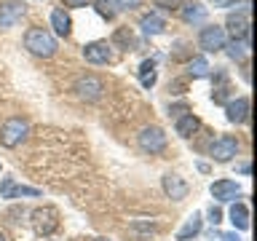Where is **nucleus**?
<instances>
[{"mask_svg": "<svg viewBox=\"0 0 257 241\" xmlns=\"http://www.w3.org/2000/svg\"><path fill=\"white\" fill-rule=\"evenodd\" d=\"M137 3H140V0H118V6H120V11H123V8H134Z\"/></svg>", "mask_w": 257, "mask_h": 241, "instance_id": "obj_32", "label": "nucleus"}, {"mask_svg": "<svg viewBox=\"0 0 257 241\" xmlns=\"http://www.w3.org/2000/svg\"><path fill=\"white\" fill-rule=\"evenodd\" d=\"M225 115H228L230 124H244L249 118V99L246 96H236V99H230L225 104Z\"/></svg>", "mask_w": 257, "mask_h": 241, "instance_id": "obj_14", "label": "nucleus"}, {"mask_svg": "<svg viewBox=\"0 0 257 241\" xmlns=\"http://www.w3.org/2000/svg\"><path fill=\"white\" fill-rule=\"evenodd\" d=\"M236 153H238V140L230 134H220L212 145V158L217 164H228V161L236 158Z\"/></svg>", "mask_w": 257, "mask_h": 241, "instance_id": "obj_7", "label": "nucleus"}, {"mask_svg": "<svg viewBox=\"0 0 257 241\" xmlns=\"http://www.w3.org/2000/svg\"><path fill=\"white\" fill-rule=\"evenodd\" d=\"M24 14H27V6L22 0H6V3H0V27L3 30L14 27Z\"/></svg>", "mask_w": 257, "mask_h": 241, "instance_id": "obj_10", "label": "nucleus"}, {"mask_svg": "<svg viewBox=\"0 0 257 241\" xmlns=\"http://www.w3.org/2000/svg\"><path fill=\"white\" fill-rule=\"evenodd\" d=\"M72 91L78 94V99H83V102H96V99H102V94H104V80L99 75H80L75 80V88Z\"/></svg>", "mask_w": 257, "mask_h": 241, "instance_id": "obj_5", "label": "nucleus"}, {"mask_svg": "<svg viewBox=\"0 0 257 241\" xmlns=\"http://www.w3.org/2000/svg\"><path fill=\"white\" fill-rule=\"evenodd\" d=\"M24 48H27L30 54L48 59V56L56 54V38L43 27H30L27 35H24Z\"/></svg>", "mask_w": 257, "mask_h": 241, "instance_id": "obj_1", "label": "nucleus"}, {"mask_svg": "<svg viewBox=\"0 0 257 241\" xmlns=\"http://www.w3.org/2000/svg\"><path fill=\"white\" fill-rule=\"evenodd\" d=\"M198 46L204 48L206 54L222 51V48L228 46V32H225V27H220V24H206V27H201V32H198Z\"/></svg>", "mask_w": 257, "mask_h": 241, "instance_id": "obj_4", "label": "nucleus"}, {"mask_svg": "<svg viewBox=\"0 0 257 241\" xmlns=\"http://www.w3.org/2000/svg\"><path fill=\"white\" fill-rule=\"evenodd\" d=\"M185 3H188V0H156V6L166 8V11H180Z\"/></svg>", "mask_w": 257, "mask_h": 241, "instance_id": "obj_26", "label": "nucleus"}, {"mask_svg": "<svg viewBox=\"0 0 257 241\" xmlns=\"http://www.w3.org/2000/svg\"><path fill=\"white\" fill-rule=\"evenodd\" d=\"M132 230L134 233H156V225H153V222H134Z\"/></svg>", "mask_w": 257, "mask_h": 241, "instance_id": "obj_27", "label": "nucleus"}, {"mask_svg": "<svg viewBox=\"0 0 257 241\" xmlns=\"http://www.w3.org/2000/svg\"><path fill=\"white\" fill-rule=\"evenodd\" d=\"M40 188H27V185H19L14 177H3L0 182V198H38Z\"/></svg>", "mask_w": 257, "mask_h": 241, "instance_id": "obj_8", "label": "nucleus"}, {"mask_svg": "<svg viewBox=\"0 0 257 241\" xmlns=\"http://www.w3.org/2000/svg\"><path fill=\"white\" fill-rule=\"evenodd\" d=\"M214 8H230V6H238L241 0H209Z\"/></svg>", "mask_w": 257, "mask_h": 241, "instance_id": "obj_29", "label": "nucleus"}, {"mask_svg": "<svg viewBox=\"0 0 257 241\" xmlns=\"http://www.w3.org/2000/svg\"><path fill=\"white\" fill-rule=\"evenodd\" d=\"M140 83L145 88H153V83H156V62L153 59H145L140 64Z\"/></svg>", "mask_w": 257, "mask_h": 241, "instance_id": "obj_22", "label": "nucleus"}, {"mask_svg": "<svg viewBox=\"0 0 257 241\" xmlns=\"http://www.w3.org/2000/svg\"><path fill=\"white\" fill-rule=\"evenodd\" d=\"M206 6H201V3H196V0H188L182 8H180V16L188 24H204L206 22Z\"/></svg>", "mask_w": 257, "mask_h": 241, "instance_id": "obj_15", "label": "nucleus"}, {"mask_svg": "<svg viewBox=\"0 0 257 241\" xmlns=\"http://www.w3.org/2000/svg\"><path fill=\"white\" fill-rule=\"evenodd\" d=\"M27 134H30V124L24 118L14 115L3 124V129H0V142H3L6 148H16V145H22L27 140Z\"/></svg>", "mask_w": 257, "mask_h": 241, "instance_id": "obj_3", "label": "nucleus"}, {"mask_svg": "<svg viewBox=\"0 0 257 241\" xmlns=\"http://www.w3.org/2000/svg\"><path fill=\"white\" fill-rule=\"evenodd\" d=\"M201 228H204V220H201V212H193L188 220H185V225L180 230H177V241H188L193 236H198Z\"/></svg>", "mask_w": 257, "mask_h": 241, "instance_id": "obj_17", "label": "nucleus"}, {"mask_svg": "<svg viewBox=\"0 0 257 241\" xmlns=\"http://www.w3.org/2000/svg\"><path fill=\"white\" fill-rule=\"evenodd\" d=\"M96 241H110V238H96Z\"/></svg>", "mask_w": 257, "mask_h": 241, "instance_id": "obj_35", "label": "nucleus"}, {"mask_svg": "<svg viewBox=\"0 0 257 241\" xmlns=\"http://www.w3.org/2000/svg\"><path fill=\"white\" fill-rule=\"evenodd\" d=\"M230 54V59H244V56L249 54V40H233L230 46H225Z\"/></svg>", "mask_w": 257, "mask_h": 241, "instance_id": "obj_25", "label": "nucleus"}, {"mask_svg": "<svg viewBox=\"0 0 257 241\" xmlns=\"http://www.w3.org/2000/svg\"><path fill=\"white\" fill-rule=\"evenodd\" d=\"M51 27H54V32H56L59 38H67V35H70L72 22H70V16H67V11H64V8H54V11H51Z\"/></svg>", "mask_w": 257, "mask_h": 241, "instance_id": "obj_19", "label": "nucleus"}, {"mask_svg": "<svg viewBox=\"0 0 257 241\" xmlns=\"http://www.w3.org/2000/svg\"><path fill=\"white\" fill-rule=\"evenodd\" d=\"M110 43L107 40H94V43H86L83 46V59L88 64H107L112 59V51H110Z\"/></svg>", "mask_w": 257, "mask_h": 241, "instance_id": "obj_9", "label": "nucleus"}, {"mask_svg": "<svg viewBox=\"0 0 257 241\" xmlns=\"http://www.w3.org/2000/svg\"><path fill=\"white\" fill-rule=\"evenodd\" d=\"M30 217H32L30 222L38 236H51V233L59 230V212L54 206H38Z\"/></svg>", "mask_w": 257, "mask_h": 241, "instance_id": "obj_2", "label": "nucleus"}, {"mask_svg": "<svg viewBox=\"0 0 257 241\" xmlns=\"http://www.w3.org/2000/svg\"><path fill=\"white\" fill-rule=\"evenodd\" d=\"M230 222H233V228H238V230H249V209H246V204H233L230 206Z\"/></svg>", "mask_w": 257, "mask_h": 241, "instance_id": "obj_21", "label": "nucleus"}, {"mask_svg": "<svg viewBox=\"0 0 257 241\" xmlns=\"http://www.w3.org/2000/svg\"><path fill=\"white\" fill-rule=\"evenodd\" d=\"M198 129H201V120L193 115V112H185V115H180V118H177V124H174V132L180 134L182 140H190Z\"/></svg>", "mask_w": 257, "mask_h": 241, "instance_id": "obj_16", "label": "nucleus"}, {"mask_svg": "<svg viewBox=\"0 0 257 241\" xmlns=\"http://www.w3.org/2000/svg\"><path fill=\"white\" fill-rule=\"evenodd\" d=\"M94 8H96V14L102 16V19H115V14L120 11V6H118V0H96L94 3Z\"/></svg>", "mask_w": 257, "mask_h": 241, "instance_id": "obj_23", "label": "nucleus"}, {"mask_svg": "<svg viewBox=\"0 0 257 241\" xmlns=\"http://www.w3.org/2000/svg\"><path fill=\"white\" fill-rule=\"evenodd\" d=\"M209 222H212V225H220V222H222L220 206H212V209H209Z\"/></svg>", "mask_w": 257, "mask_h": 241, "instance_id": "obj_28", "label": "nucleus"}, {"mask_svg": "<svg viewBox=\"0 0 257 241\" xmlns=\"http://www.w3.org/2000/svg\"><path fill=\"white\" fill-rule=\"evenodd\" d=\"M238 172H241V174H249V172H252V164H241Z\"/></svg>", "mask_w": 257, "mask_h": 241, "instance_id": "obj_33", "label": "nucleus"}, {"mask_svg": "<svg viewBox=\"0 0 257 241\" xmlns=\"http://www.w3.org/2000/svg\"><path fill=\"white\" fill-rule=\"evenodd\" d=\"M110 46H118V48H123V51H134V48H137V38H134V32L128 27H120V30H115Z\"/></svg>", "mask_w": 257, "mask_h": 241, "instance_id": "obj_20", "label": "nucleus"}, {"mask_svg": "<svg viewBox=\"0 0 257 241\" xmlns=\"http://www.w3.org/2000/svg\"><path fill=\"white\" fill-rule=\"evenodd\" d=\"M164 193L172 201H182V198H188V182L182 180L180 174H164Z\"/></svg>", "mask_w": 257, "mask_h": 241, "instance_id": "obj_12", "label": "nucleus"}, {"mask_svg": "<svg viewBox=\"0 0 257 241\" xmlns=\"http://www.w3.org/2000/svg\"><path fill=\"white\" fill-rule=\"evenodd\" d=\"M88 3H91V0H62V6H67V8H83Z\"/></svg>", "mask_w": 257, "mask_h": 241, "instance_id": "obj_30", "label": "nucleus"}, {"mask_svg": "<svg viewBox=\"0 0 257 241\" xmlns=\"http://www.w3.org/2000/svg\"><path fill=\"white\" fill-rule=\"evenodd\" d=\"M0 241H6V236H3V233H0Z\"/></svg>", "mask_w": 257, "mask_h": 241, "instance_id": "obj_34", "label": "nucleus"}, {"mask_svg": "<svg viewBox=\"0 0 257 241\" xmlns=\"http://www.w3.org/2000/svg\"><path fill=\"white\" fill-rule=\"evenodd\" d=\"M228 27L233 32V40H249V8L246 6L228 16Z\"/></svg>", "mask_w": 257, "mask_h": 241, "instance_id": "obj_11", "label": "nucleus"}, {"mask_svg": "<svg viewBox=\"0 0 257 241\" xmlns=\"http://www.w3.org/2000/svg\"><path fill=\"white\" fill-rule=\"evenodd\" d=\"M209 62H206V56H193V59L188 62V72L193 78H206L209 75Z\"/></svg>", "mask_w": 257, "mask_h": 241, "instance_id": "obj_24", "label": "nucleus"}, {"mask_svg": "<svg viewBox=\"0 0 257 241\" xmlns=\"http://www.w3.org/2000/svg\"><path fill=\"white\" fill-rule=\"evenodd\" d=\"M140 27H142V32L145 35H161V32L166 30V19L161 14H145L142 16V22H140Z\"/></svg>", "mask_w": 257, "mask_h": 241, "instance_id": "obj_18", "label": "nucleus"}, {"mask_svg": "<svg viewBox=\"0 0 257 241\" xmlns=\"http://www.w3.org/2000/svg\"><path fill=\"white\" fill-rule=\"evenodd\" d=\"M209 193H212L220 204H228V201H233L241 193V188H238V182H233V180H217V182H212Z\"/></svg>", "mask_w": 257, "mask_h": 241, "instance_id": "obj_13", "label": "nucleus"}, {"mask_svg": "<svg viewBox=\"0 0 257 241\" xmlns=\"http://www.w3.org/2000/svg\"><path fill=\"white\" fill-rule=\"evenodd\" d=\"M137 142H140V148L145 153H150V156L166 150V134H164V129H158V126H145L140 132V137H137Z\"/></svg>", "mask_w": 257, "mask_h": 241, "instance_id": "obj_6", "label": "nucleus"}, {"mask_svg": "<svg viewBox=\"0 0 257 241\" xmlns=\"http://www.w3.org/2000/svg\"><path fill=\"white\" fill-rule=\"evenodd\" d=\"M214 236H217V238H220V241H241V238L236 236V233H220V230H217V233H214Z\"/></svg>", "mask_w": 257, "mask_h": 241, "instance_id": "obj_31", "label": "nucleus"}]
</instances>
